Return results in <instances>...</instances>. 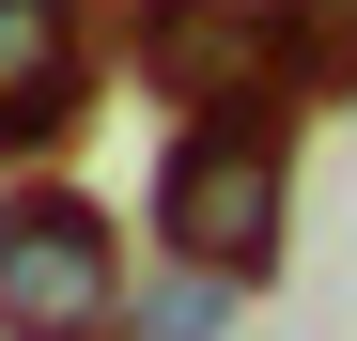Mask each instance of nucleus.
Returning a JSON list of instances; mask_svg holds the SVG:
<instances>
[{"label":"nucleus","instance_id":"1","mask_svg":"<svg viewBox=\"0 0 357 341\" xmlns=\"http://www.w3.org/2000/svg\"><path fill=\"white\" fill-rule=\"evenodd\" d=\"M280 217H295V125L264 109V125H187L155 155V248L202 264V279H249L280 264Z\"/></svg>","mask_w":357,"mask_h":341},{"label":"nucleus","instance_id":"2","mask_svg":"<svg viewBox=\"0 0 357 341\" xmlns=\"http://www.w3.org/2000/svg\"><path fill=\"white\" fill-rule=\"evenodd\" d=\"M125 233L78 202V187H31L0 202V341H125Z\"/></svg>","mask_w":357,"mask_h":341},{"label":"nucleus","instance_id":"3","mask_svg":"<svg viewBox=\"0 0 357 341\" xmlns=\"http://www.w3.org/2000/svg\"><path fill=\"white\" fill-rule=\"evenodd\" d=\"M140 78L171 109H202V125H264L280 93V31L264 16H218V0H140Z\"/></svg>","mask_w":357,"mask_h":341},{"label":"nucleus","instance_id":"4","mask_svg":"<svg viewBox=\"0 0 357 341\" xmlns=\"http://www.w3.org/2000/svg\"><path fill=\"white\" fill-rule=\"evenodd\" d=\"M93 93V0H0V170L63 155Z\"/></svg>","mask_w":357,"mask_h":341},{"label":"nucleus","instance_id":"5","mask_svg":"<svg viewBox=\"0 0 357 341\" xmlns=\"http://www.w3.org/2000/svg\"><path fill=\"white\" fill-rule=\"evenodd\" d=\"M280 93L295 109L357 93V0H295V16H280Z\"/></svg>","mask_w":357,"mask_h":341},{"label":"nucleus","instance_id":"6","mask_svg":"<svg viewBox=\"0 0 357 341\" xmlns=\"http://www.w3.org/2000/svg\"><path fill=\"white\" fill-rule=\"evenodd\" d=\"M218 326H233V279H202V264H155L125 295V341H218Z\"/></svg>","mask_w":357,"mask_h":341},{"label":"nucleus","instance_id":"7","mask_svg":"<svg viewBox=\"0 0 357 341\" xmlns=\"http://www.w3.org/2000/svg\"><path fill=\"white\" fill-rule=\"evenodd\" d=\"M218 16H264V31H280V16H295V0H218Z\"/></svg>","mask_w":357,"mask_h":341}]
</instances>
